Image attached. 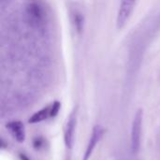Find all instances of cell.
Returning <instances> with one entry per match:
<instances>
[{
    "label": "cell",
    "instance_id": "cell-4",
    "mask_svg": "<svg viewBox=\"0 0 160 160\" xmlns=\"http://www.w3.org/2000/svg\"><path fill=\"white\" fill-rule=\"evenodd\" d=\"M103 133H104V130H103L102 127H100V126H96L93 128L92 134H91L90 140L88 142V144L86 146V149H85L82 160H88L90 158V157L92 156L96 146L98 145V143L99 142L100 139L102 138Z\"/></svg>",
    "mask_w": 160,
    "mask_h": 160
},
{
    "label": "cell",
    "instance_id": "cell-3",
    "mask_svg": "<svg viewBox=\"0 0 160 160\" xmlns=\"http://www.w3.org/2000/svg\"><path fill=\"white\" fill-rule=\"evenodd\" d=\"M76 123H77V117L76 112H73L67 121L65 132H64V141L65 144L68 149H71L74 143V137H75V129H76Z\"/></svg>",
    "mask_w": 160,
    "mask_h": 160
},
{
    "label": "cell",
    "instance_id": "cell-6",
    "mask_svg": "<svg viewBox=\"0 0 160 160\" xmlns=\"http://www.w3.org/2000/svg\"><path fill=\"white\" fill-rule=\"evenodd\" d=\"M50 117H54L53 115V112H52V106H48L46 108H43L42 110L38 111V112L34 113L28 120V122L30 124H36V123H39L42 122Z\"/></svg>",
    "mask_w": 160,
    "mask_h": 160
},
{
    "label": "cell",
    "instance_id": "cell-5",
    "mask_svg": "<svg viewBox=\"0 0 160 160\" xmlns=\"http://www.w3.org/2000/svg\"><path fill=\"white\" fill-rule=\"evenodd\" d=\"M6 128L9 130L13 138L18 142H22L25 139V128L24 125L20 121H10L7 123Z\"/></svg>",
    "mask_w": 160,
    "mask_h": 160
},
{
    "label": "cell",
    "instance_id": "cell-2",
    "mask_svg": "<svg viewBox=\"0 0 160 160\" xmlns=\"http://www.w3.org/2000/svg\"><path fill=\"white\" fill-rule=\"evenodd\" d=\"M137 0H121L117 17H116V26L118 29H122L129 20L136 5Z\"/></svg>",
    "mask_w": 160,
    "mask_h": 160
},
{
    "label": "cell",
    "instance_id": "cell-1",
    "mask_svg": "<svg viewBox=\"0 0 160 160\" xmlns=\"http://www.w3.org/2000/svg\"><path fill=\"white\" fill-rule=\"evenodd\" d=\"M142 120H143V112L139 110L133 119L131 127V150L133 154H138L141 148L142 141Z\"/></svg>",
    "mask_w": 160,
    "mask_h": 160
},
{
    "label": "cell",
    "instance_id": "cell-7",
    "mask_svg": "<svg viewBox=\"0 0 160 160\" xmlns=\"http://www.w3.org/2000/svg\"><path fill=\"white\" fill-rule=\"evenodd\" d=\"M20 158H21V160H30L26 156H24V155H20Z\"/></svg>",
    "mask_w": 160,
    "mask_h": 160
}]
</instances>
